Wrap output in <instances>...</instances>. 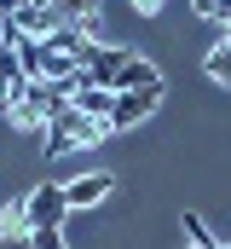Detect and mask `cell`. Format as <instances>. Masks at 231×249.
Here are the masks:
<instances>
[{
  "label": "cell",
  "instance_id": "cell-1",
  "mask_svg": "<svg viewBox=\"0 0 231 249\" xmlns=\"http://www.w3.org/2000/svg\"><path fill=\"white\" fill-rule=\"evenodd\" d=\"M110 133V122H99V116H87V110H75V105H64L47 116V157H64V151H81V145H99Z\"/></svg>",
  "mask_w": 231,
  "mask_h": 249
},
{
  "label": "cell",
  "instance_id": "cell-2",
  "mask_svg": "<svg viewBox=\"0 0 231 249\" xmlns=\"http://www.w3.org/2000/svg\"><path fill=\"white\" fill-rule=\"evenodd\" d=\"M23 214H29V232H64V214H69V197H64V186H35L29 197H23Z\"/></svg>",
  "mask_w": 231,
  "mask_h": 249
},
{
  "label": "cell",
  "instance_id": "cell-3",
  "mask_svg": "<svg viewBox=\"0 0 231 249\" xmlns=\"http://www.w3.org/2000/svg\"><path fill=\"white\" fill-rule=\"evenodd\" d=\"M156 105H162V87L116 93V105H110V133H121V127H133V122H145V116H156Z\"/></svg>",
  "mask_w": 231,
  "mask_h": 249
},
{
  "label": "cell",
  "instance_id": "cell-4",
  "mask_svg": "<svg viewBox=\"0 0 231 249\" xmlns=\"http://www.w3.org/2000/svg\"><path fill=\"white\" fill-rule=\"evenodd\" d=\"M139 87H162V70L145 58V53H127V64L116 70V87H110V93H139Z\"/></svg>",
  "mask_w": 231,
  "mask_h": 249
},
{
  "label": "cell",
  "instance_id": "cell-5",
  "mask_svg": "<svg viewBox=\"0 0 231 249\" xmlns=\"http://www.w3.org/2000/svg\"><path fill=\"white\" fill-rule=\"evenodd\" d=\"M110 191H116L110 174H81V180H69V186H64V197H69V209H93V203H104Z\"/></svg>",
  "mask_w": 231,
  "mask_h": 249
},
{
  "label": "cell",
  "instance_id": "cell-6",
  "mask_svg": "<svg viewBox=\"0 0 231 249\" xmlns=\"http://www.w3.org/2000/svg\"><path fill=\"white\" fill-rule=\"evenodd\" d=\"M75 110H87V116H99V122H110V105H116V93L110 87H81L75 99H69Z\"/></svg>",
  "mask_w": 231,
  "mask_h": 249
},
{
  "label": "cell",
  "instance_id": "cell-7",
  "mask_svg": "<svg viewBox=\"0 0 231 249\" xmlns=\"http://www.w3.org/2000/svg\"><path fill=\"white\" fill-rule=\"evenodd\" d=\"M185 238H191V249H226L208 226H202V214H191V209H185Z\"/></svg>",
  "mask_w": 231,
  "mask_h": 249
},
{
  "label": "cell",
  "instance_id": "cell-8",
  "mask_svg": "<svg viewBox=\"0 0 231 249\" xmlns=\"http://www.w3.org/2000/svg\"><path fill=\"white\" fill-rule=\"evenodd\" d=\"M208 75H214L220 87H231V41H220V47L208 53Z\"/></svg>",
  "mask_w": 231,
  "mask_h": 249
},
{
  "label": "cell",
  "instance_id": "cell-9",
  "mask_svg": "<svg viewBox=\"0 0 231 249\" xmlns=\"http://www.w3.org/2000/svg\"><path fill=\"white\" fill-rule=\"evenodd\" d=\"M29 249H69L64 232H29Z\"/></svg>",
  "mask_w": 231,
  "mask_h": 249
},
{
  "label": "cell",
  "instance_id": "cell-10",
  "mask_svg": "<svg viewBox=\"0 0 231 249\" xmlns=\"http://www.w3.org/2000/svg\"><path fill=\"white\" fill-rule=\"evenodd\" d=\"M0 249H29V238H0Z\"/></svg>",
  "mask_w": 231,
  "mask_h": 249
},
{
  "label": "cell",
  "instance_id": "cell-11",
  "mask_svg": "<svg viewBox=\"0 0 231 249\" xmlns=\"http://www.w3.org/2000/svg\"><path fill=\"white\" fill-rule=\"evenodd\" d=\"M133 6H139V12H156V6H162V0H133Z\"/></svg>",
  "mask_w": 231,
  "mask_h": 249
},
{
  "label": "cell",
  "instance_id": "cell-12",
  "mask_svg": "<svg viewBox=\"0 0 231 249\" xmlns=\"http://www.w3.org/2000/svg\"><path fill=\"white\" fill-rule=\"evenodd\" d=\"M226 249H231V244H226Z\"/></svg>",
  "mask_w": 231,
  "mask_h": 249
}]
</instances>
